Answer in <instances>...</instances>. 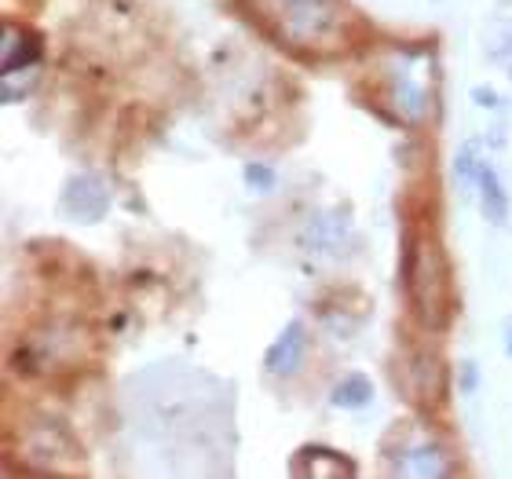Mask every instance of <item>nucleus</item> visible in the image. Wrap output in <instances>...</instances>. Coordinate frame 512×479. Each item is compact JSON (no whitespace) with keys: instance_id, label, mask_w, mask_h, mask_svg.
<instances>
[{"instance_id":"1","label":"nucleus","mask_w":512,"mask_h":479,"mask_svg":"<svg viewBox=\"0 0 512 479\" xmlns=\"http://www.w3.org/2000/svg\"><path fill=\"white\" fill-rule=\"evenodd\" d=\"M264 26L293 48H326L344 30L341 0H249Z\"/></svg>"},{"instance_id":"2","label":"nucleus","mask_w":512,"mask_h":479,"mask_svg":"<svg viewBox=\"0 0 512 479\" xmlns=\"http://www.w3.org/2000/svg\"><path fill=\"white\" fill-rule=\"evenodd\" d=\"M403 282L421 326L443 330L450 319V275H447V260H443L436 242L417 245L414 264L403 271Z\"/></svg>"},{"instance_id":"3","label":"nucleus","mask_w":512,"mask_h":479,"mask_svg":"<svg viewBox=\"0 0 512 479\" xmlns=\"http://www.w3.org/2000/svg\"><path fill=\"white\" fill-rule=\"evenodd\" d=\"M110 202H114V194H110L103 176H96V172H74V176L63 183L59 209H63V216L74 220V224H99V220H107Z\"/></svg>"},{"instance_id":"4","label":"nucleus","mask_w":512,"mask_h":479,"mask_svg":"<svg viewBox=\"0 0 512 479\" xmlns=\"http://www.w3.org/2000/svg\"><path fill=\"white\" fill-rule=\"evenodd\" d=\"M304 352H308V326L300 319H289L282 326V333L271 341V348L264 352V370L275 373V377H289V373L300 370Z\"/></svg>"},{"instance_id":"5","label":"nucleus","mask_w":512,"mask_h":479,"mask_svg":"<svg viewBox=\"0 0 512 479\" xmlns=\"http://www.w3.org/2000/svg\"><path fill=\"white\" fill-rule=\"evenodd\" d=\"M289 472L293 476H322V472H330V476H355L359 465H355L348 454L341 450H330V447H300L289 461Z\"/></svg>"},{"instance_id":"6","label":"nucleus","mask_w":512,"mask_h":479,"mask_svg":"<svg viewBox=\"0 0 512 479\" xmlns=\"http://www.w3.org/2000/svg\"><path fill=\"white\" fill-rule=\"evenodd\" d=\"M4 59H0V74H19V70H30L44 52L41 33L33 30H15V26H4Z\"/></svg>"},{"instance_id":"7","label":"nucleus","mask_w":512,"mask_h":479,"mask_svg":"<svg viewBox=\"0 0 512 479\" xmlns=\"http://www.w3.org/2000/svg\"><path fill=\"white\" fill-rule=\"evenodd\" d=\"M476 191H480V213H483V220H487V224H494V227H502L505 220H509V194H505L498 169H494V165H487V161L480 165V180H476Z\"/></svg>"},{"instance_id":"8","label":"nucleus","mask_w":512,"mask_h":479,"mask_svg":"<svg viewBox=\"0 0 512 479\" xmlns=\"http://www.w3.org/2000/svg\"><path fill=\"white\" fill-rule=\"evenodd\" d=\"M388 96H392V107L399 110V118L417 125V121L425 118L428 110V99H425V88L417 85L410 74H392L388 77Z\"/></svg>"},{"instance_id":"9","label":"nucleus","mask_w":512,"mask_h":479,"mask_svg":"<svg viewBox=\"0 0 512 479\" xmlns=\"http://www.w3.org/2000/svg\"><path fill=\"white\" fill-rule=\"evenodd\" d=\"M403 472L410 476H421V479H432V476H447L450 472V458L447 450L439 447V443H417L403 454Z\"/></svg>"},{"instance_id":"10","label":"nucleus","mask_w":512,"mask_h":479,"mask_svg":"<svg viewBox=\"0 0 512 479\" xmlns=\"http://www.w3.org/2000/svg\"><path fill=\"white\" fill-rule=\"evenodd\" d=\"M330 403L337 410H363V406L374 403V381L366 373H348L344 381L333 384Z\"/></svg>"},{"instance_id":"11","label":"nucleus","mask_w":512,"mask_h":479,"mask_svg":"<svg viewBox=\"0 0 512 479\" xmlns=\"http://www.w3.org/2000/svg\"><path fill=\"white\" fill-rule=\"evenodd\" d=\"M341 220V213H319L311 216V224L300 231V245L308 249V253H322V249H330V245H337V238L348 231V224H337Z\"/></svg>"},{"instance_id":"12","label":"nucleus","mask_w":512,"mask_h":479,"mask_svg":"<svg viewBox=\"0 0 512 479\" xmlns=\"http://www.w3.org/2000/svg\"><path fill=\"white\" fill-rule=\"evenodd\" d=\"M414 381H417V392L421 399L428 403H439L443 399V362L436 355H417L414 359Z\"/></svg>"},{"instance_id":"13","label":"nucleus","mask_w":512,"mask_h":479,"mask_svg":"<svg viewBox=\"0 0 512 479\" xmlns=\"http://www.w3.org/2000/svg\"><path fill=\"white\" fill-rule=\"evenodd\" d=\"M480 143L476 139H469L465 147L458 150V158H454V176H458L461 187H476V180H480Z\"/></svg>"},{"instance_id":"14","label":"nucleus","mask_w":512,"mask_h":479,"mask_svg":"<svg viewBox=\"0 0 512 479\" xmlns=\"http://www.w3.org/2000/svg\"><path fill=\"white\" fill-rule=\"evenodd\" d=\"M242 180H246L249 191L271 194V191H275L278 176H275V169H271V165H264V161H249L246 169H242Z\"/></svg>"},{"instance_id":"15","label":"nucleus","mask_w":512,"mask_h":479,"mask_svg":"<svg viewBox=\"0 0 512 479\" xmlns=\"http://www.w3.org/2000/svg\"><path fill=\"white\" fill-rule=\"evenodd\" d=\"M458 384H461V392H465V395L476 392V384H480V370H476V362H472V359L461 362V370H458Z\"/></svg>"},{"instance_id":"16","label":"nucleus","mask_w":512,"mask_h":479,"mask_svg":"<svg viewBox=\"0 0 512 479\" xmlns=\"http://www.w3.org/2000/svg\"><path fill=\"white\" fill-rule=\"evenodd\" d=\"M472 99H476L483 110H498V107H502V96H498L491 85H476V88H472Z\"/></svg>"},{"instance_id":"17","label":"nucleus","mask_w":512,"mask_h":479,"mask_svg":"<svg viewBox=\"0 0 512 479\" xmlns=\"http://www.w3.org/2000/svg\"><path fill=\"white\" fill-rule=\"evenodd\" d=\"M505 348H509V355H512V330H509V341H505Z\"/></svg>"}]
</instances>
